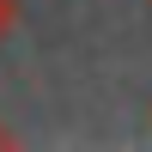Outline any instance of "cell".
Here are the masks:
<instances>
[{
    "instance_id": "cell-3",
    "label": "cell",
    "mask_w": 152,
    "mask_h": 152,
    "mask_svg": "<svg viewBox=\"0 0 152 152\" xmlns=\"http://www.w3.org/2000/svg\"><path fill=\"white\" fill-rule=\"evenodd\" d=\"M146 116H152V110H146Z\"/></svg>"
},
{
    "instance_id": "cell-1",
    "label": "cell",
    "mask_w": 152,
    "mask_h": 152,
    "mask_svg": "<svg viewBox=\"0 0 152 152\" xmlns=\"http://www.w3.org/2000/svg\"><path fill=\"white\" fill-rule=\"evenodd\" d=\"M18 31V0H0V43Z\"/></svg>"
},
{
    "instance_id": "cell-2",
    "label": "cell",
    "mask_w": 152,
    "mask_h": 152,
    "mask_svg": "<svg viewBox=\"0 0 152 152\" xmlns=\"http://www.w3.org/2000/svg\"><path fill=\"white\" fill-rule=\"evenodd\" d=\"M0 146H18V128H6V122H0Z\"/></svg>"
}]
</instances>
